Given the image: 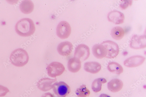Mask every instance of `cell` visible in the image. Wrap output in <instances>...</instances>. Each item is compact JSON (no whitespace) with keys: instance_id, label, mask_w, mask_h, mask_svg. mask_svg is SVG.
<instances>
[{"instance_id":"cell-1","label":"cell","mask_w":146,"mask_h":97,"mask_svg":"<svg viewBox=\"0 0 146 97\" xmlns=\"http://www.w3.org/2000/svg\"><path fill=\"white\" fill-rule=\"evenodd\" d=\"M15 29L17 33L23 37H28L32 35L35 30L33 21L29 18H24L17 23Z\"/></svg>"},{"instance_id":"cell-2","label":"cell","mask_w":146,"mask_h":97,"mask_svg":"<svg viewBox=\"0 0 146 97\" xmlns=\"http://www.w3.org/2000/svg\"><path fill=\"white\" fill-rule=\"evenodd\" d=\"M10 59L12 64L17 67H22L28 62L29 57L25 50L19 48L12 52Z\"/></svg>"},{"instance_id":"cell-3","label":"cell","mask_w":146,"mask_h":97,"mask_svg":"<svg viewBox=\"0 0 146 97\" xmlns=\"http://www.w3.org/2000/svg\"><path fill=\"white\" fill-rule=\"evenodd\" d=\"M65 70L63 65L57 62L51 63L46 68L48 75L52 78H55L61 75Z\"/></svg>"},{"instance_id":"cell-4","label":"cell","mask_w":146,"mask_h":97,"mask_svg":"<svg viewBox=\"0 0 146 97\" xmlns=\"http://www.w3.org/2000/svg\"><path fill=\"white\" fill-rule=\"evenodd\" d=\"M106 48L107 52L106 57L109 58H115L119 52V48L118 45L115 42L111 41H106L102 44Z\"/></svg>"},{"instance_id":"cell-5","label":"cell","mask_w":146,"mask_h":97,"mask_svg":"<svg viewBox=\"0 0 146 97\" xmlns=\"http://www.w3.org/2000/svg\"><path fill=\"white\" fill-rule=\"evenodd\" d=\"M71 33V28L67 22L62 21L58 24L56 28V33L59 38L62 39H67Z\"/></svg>"},{"instance_id":"cell-6","label":"cell","mask_w":146,"mask_h":97,"mask_svg":"<svg viewBox=\"0 0 146 97\" xmlns=\"http://www.w3.org/2000/svg\"><path fill=\"white\" fill-rule=\"evenodd\" d=\"M90 54V49L88 46L85 44H81L76 47L74 56L80 60L81 62L87 59Z\"/></svg>"},{"instance_id":"cell-7","label":"cell","mask_w":146,"mask_h":97,"mask_svg":"<svg viewBox=\"0 0 146 97\" xmlns=\"http://www.w3.org/2000/svg\"><path fill=\"white\" fill-rule=\"evenodd\" d=\"M52 88L54 93L59 97H65L70 92V87L66 83L63 81L55 83Z\"/></svg>"},{"instance_id":"cell-8","label":"cell","mask_w":146,"mask_h":97,"mask_svg":"<svg viewBox=\"0 0 146 97\" xmlns=\"http://www.w3.org/2000/svg\"><path fill=\"white\" fill-rule=\"evenodd\" d=\"M146 36L145 35H135L132 37L130 46L133 49H142L146 47Z\"/></svg>"},{"instance_id":"cell-9","label":"cell","mask_w":146,"mask_h":97,"mask_svg":"<svg viewBox=\"0 0 146 97\" xmlns=\"http://www.w3.org/2000/svg\"><path fill=\"white\" fill-rule=\"evenodd\" d=\"M56 79H52L49 78H43L40 80L37 83L38 88L40 90L46 92L50 90L56 82Z\"/></svg>"},{"instance_id":"cell-10","label":"cell","mask_w":146,"mask_h":97,"mask_svg":"<svg viewBox=\"0 0 146 97\" xmlns=\"http://www.w3.org/2000/svg\"><path fill=\"white\" fill-rule=\"evenodd\" d=\"M145 60V58L142 56H133L126 59L124 62V64L127 67H136L142 65Z\"/></svg>"},{"instance_id":"cell-11","label":"cell","mask_w":146,"mask_h":97,"mask_svg":"<svg viewBox=\"0 0 146 97\" xmlns=\"http://www.w3.org/2000/svg\"><path fill=\"white\" fill-rule=\"evenodd\" d=\"M108 19L110 22L116 25H119L124 22L125 16L124 14L117 10L111 11L108 15Z\"/></svg>"},{"instance_id":"cell-12","label":"cell","mask_w":146,"mask_h":97,"mask_svg":"<svg viewBox=\"0 0 146 97\" xmlns=\"http://www.w3.org/2000/svg\"><path fill=\"white\" fill-rule=\"evenodd\" d=\"M73 47V45L70 42H64L59 44L57 47V50L60 55L67 56L71 54Z\"/></svg>"},{"instance_id":"cell-13","label":"cell","mask_w":146,"mask_h":97,"mask_svg":"<svg viewBox=\"0 0 146 97\" xmlns=\"http://www.w3.org/2000/svg\"><path fill=\"white\" fill-rule=\"evenodd\" d=\"M92 52L94 56L98 59L106 57L107 54L106 48L101 44L94 45L92 47Z\"/></svg>"},{"instance_id":"cell-14","label":"cell","mask_w":146,"mask_h":97,"mask_svg":"<svg viewBox=\"0 0 146 97\" xmlns=\"http://www.w3.org/2000/svg\"><path fill=\"white\" fill-rule=\"evenodd\" d=\"M123 83L122 81L118 79H114L108 83V90L113 92H116L122 89Z\"/></svg>"},{"instance_id":"cell-15","label":"cell","mask_w":146,"mask_h":97,"mask_svg":"<svg viewBox=\"0 0 146 97\" xmlns=\"http://www.w3.org/2000/svg\"><path fill=\"white\" fill-rule=\"evenodd\" d=\"M102 66L99 63L96 62H89L85 63L84 69L86 71L95 74L98 73L101 70Z\"/></svg>"},{"instance_id":"cell-16","label":"cell","mask_w":146,"mask_h":97,"mask_svg":"<svg viewBox=\"0 0 146 97\" xmlns=\"http://www.w3.org/2000/svg\"><path fill=\"white\" fill-rule=\"evenodd\" d=\"M81 67V62L78 58L74 57L69 60L68 68L70 71L72 73L78 72L80 69Z\"/></svg>"},{"instance_id":"cell-17","label":"cell","mask_w":146,"mask_h":97,"mask_svg":"<svg viewBox=\"0 0 146 97\" xmlns=\"http://www.w3.org/2000/svg\"><path fill=\"white\" fill-rule=\"evenodd\" d=\"M19 8L23 13L25 14L31 13L34 9V5L30 0L23 1L20 5Z\"/></svg>"},{"instance_id":"cell-18","label":"cell","mask_w":146,"mask_h":97,"mask_svg":"<svg viewBox=\"0 0 146 97\" xmlns=\"http://www.w3.org/2000/svg\"><path fill=\"white\" fill-rule=\"evenodd\" d=\"M107 68L110 71L117 75H120L123 71V69L122 66L115 62L109 63Z\"/></svg>"},{"instance_id":"cell-19","label":"cell","mask_w":146,"mask_h":97,"mask_svg":"<svg viewBox=\"0 0 146 97\" xmlns=\"http://www.w3.org/2000/svg\"><path fill=\"white\" fill-rule=\"evenodd\" d=\"M111 34L113 39L117 40H119L123 37L125 31L122 28L119 26H116L112 29Z\"/></svg>"},{"instance_id":"cell-20","label":"cell","mask_w":146,"mask_h":97,"mask_svg":"<svg viewBox=\"0 0 146 97\" xmlns=\"http://www.w3.org/2000/svg\"><path fill=\"white\" fill-rule=\"evenodd\" d=\"M106 82V80L104 78H99L95 79L92 84V90L95 92L100 91L102 89V84Z\"/></svg>"},{"instance_id":"cell-21","label":"cell","mask_w":146,"mask_h":97,"mask_svg":"<svg viewBox=\"0 0 146 97\" xmlns=\"http://www.w3.org/2000/svg\"><path fill=\"white\" fill-rule=\"evenodd\" d=\"M76 93L78 97H87L89 96L90 92L86 85H83L76 90Z\"/></svg>"},{"instance_id":"cell-22","label":"cell","mask_w":146,"mask_h":97,"mask_svg":"<svg viewBox=\"0 0 146 97\" xmlns=\"http://www.w3.org/2000/svg\"><path fill=\"white\" fill-rule=\"evenodd\" d=\"M132 1H121V3L120 5V7L123 9H126L129 6L132 5Z\"/></svg>"},{"instance_id":"cell-23","label":"cell","mask_w":146,"mask_h":97,"mask_svg":"<svg viewBox=\"0 0 146 97\" xmlns=\"http://www.w3.org/2000/svg\"><path fill=\"white\" fill-rule=\"evenodd\" d=\"M9 92V90L7 88L0 85V97L5 96Z\"/></svg>"},{"instance_id":"cell-24","label":"cell","mask_w":146,"mask_h":97,"mask_svg":"<svg viewBox=\"0 0 146 97\" xmlns=\"http://www.w3.org/2000/svg\"><path fill=\"white\" fill-rule=\"evenodd\" d=\"M54 96L50 93H47L44 94L42 97H54Z\"/></svg>"},{"instance_id":"cell-25","label":"cell","mask_w":146,"mask_h":97,"mask_svg":"<svg viewBox=\"0 0 146 97\" xmlns=\"http://www.w3.org/2000/svg\"><path fill=\"white\" fill-rule=\"evenodd\" d=\"M99 97H111L109 95L106 94H102Z\"/></svg>"},{"instance_id":"cell-26","label":"cell","mask_w":146,"mask_h":97,"mask_svg":"<svg viewBox=\"0 0 146 97\" xmlns=\"http://www.w3.org/2000/svg\"></svg>"}]
</instances>
